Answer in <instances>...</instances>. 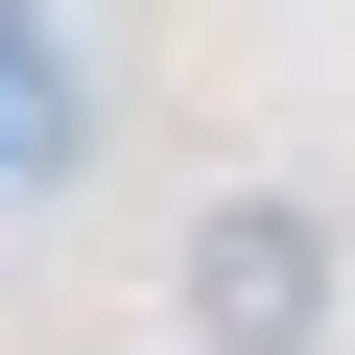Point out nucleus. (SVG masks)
Listing matches in <instances>:
<instances>
[{
	"label": "nucleus",
	"mask_w": 355,
	"mask_h": 355,
	"mask_svg": "<svg viewBox=\"0 0 355 355\" xmlns=\"http://www.w3.org/2000/svg\"><path fill=\"white\" fill-rule=\"evenodd\" d=\"M166 308H190V355H331L355 237H331L308 190H214L190 237H166Z\"/></svg>",
	"instance_id": "nucleus-1"
}]
</instances>
